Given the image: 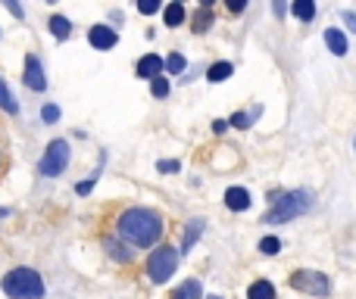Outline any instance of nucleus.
<instances>
[{
    "mask_svg": "<svg viewBox=\"0 0 356 299\" xmlns=\"http://www.w3.org/2000/svg\"><path fill=\"white\" fill-rule=\"evenodd\" d=\"M6 10H10V12H12V16H19V19H22V16H25V12H22V6H16V3H6Z\"/></svg>",
    "mask_w": 356,
    "mask_h": 299,
    "instance_id": "nucleus-33",
    "label": "nucleus"
},
{
    "mask_svg": "<svg viewBox=\"0 0 356 299\" xmlns=\"http://www.w3.org/2000/svg\"><path fill=\"white\" fill-rule=\"evenodd\" d=\"M294 16L297 19H303V22H310L312 16H316V3H312V0H294Z\"/></svg>",
    "mask_w": 356,
    "mask_h": 299,
    "instance_id": "nucleus-18",
    "label": "nucleus"
},
{
    "mask_svg": "<svg viewBox=\"0 0 356 299\" xmlns=\"http://www.w3.org/2000/svg\"><path fill=\"white\" fill-rule=\"evenodd\" d=\"M225 206H228L231 212L250 209V193L244 190V187H228V190H225Z\"/></svg>",
    "mask_w": 356,
    "mask_h": 299,
    "instance_id": "nucleus-10",
    "label": "nucleus"
},
{
    "mask_svg": "<svg viewBox=\"0 0 356 299\" xmlns=\"http://www.w3.org/2000/svg\"><path fill=\"white\" fill-rule=\"evenodd\" d=\"M87 41L94 44V50H112L119 41V35L110 28V25H94V28L87 31Z\"/></svg>",
    "mask_w": 356,
    "mask_h": 299,
    "instance_id": "nucleus-8",
    "label": "nucleus"
},
{
    "mask_svg": "<svg viewBox=\"0 0 356 299\" xmlns=\"http://www.w3.org/2000/svg\"><path fill=\"white\" fill-rule=\"evenodd\" d=\"M41 116H44V122H50V125H53L56 118H60V106L47 103V106H44V109H41Z\"/></svg>",
    "mask_w": 356,
    "mask_h": 299,
    "instance_id": "nucleus-26",
    "label": "nucleus"
},
{
    "mask_svg": "<svg viewBox=\"0 0 356 299\" xmlns=\"http://www.w3.org/2000/svg\"><path fill=\"white\" fill-rule=\"evenodd\" d=\"M210 299H222V296H210Z\"/></svg>",
    "mask_w": 356,
    "mask_h": 299,
    "instance_id": "nucleus-35",
    "label": "nucleus"
},
{
    "mask_svg": "<svg viewBox=\"0 0 356 299\" xmlns=\"http://www.w3.org/2000/svg\"><path fill=\"white\" fill-rule=\"evenodd\" d=\"M228 125H231V122H222V118H216V122H212V131H216V134H222Z\"/></svg>",
    "mask_w": 356,
    "mask_h": 299,
    "instance_id": "nucleus-31",
    "label": "nucleus"
},
{
    "mask_svg": "<svg viewBox=\"0 0 356 299\" xmlns=\"http://www.w3.org/2000/svg\"><path fill=\"white\" fill-rule=\"evenodd\" d=\"M253 116H260V109H253L250 116H247V112H235V116H231V125L244 131V128H250V118H253Z\"/></svg>",
    "mask_w": 356,
    "mask_h": 299,
    "instance_id": "nucleus-24",
    "label": "nucleus"
},
{
    "mask_svg": "<svg viewBox=\"0 0 356 299\" xmlns=\"http://www.w3.org/2000/svg\"><path fill=\"white\" fill-rule=\"evenodd\" d=\"M247 299H275V287L269 280H253L247 290Z\"/></svg>",
    "mask_w": 356,
    "mask_h": 299,
    "instance_id": "nucleus-13",
    "label": "nucleus"
},
{
    "mask_svg": "<svg viewBox=\"0 0 356 299\" xmlns=\"http://www.w3.org/2000/svg\"><path fill=\"white\" fill-rule=\"evenodd\" d=\"M166 69V60H160L156 53H147V56H141V62H137V75L141 78H150V81H156L160 78V72Z\"/></svg>",
    "mask_w": 356,
    "mask_h": 299,
    "instance_id": "nucleus-9",
    "label": "nucleus"
},
{
    "mask_svg": "<svg viewBox=\"0 0 356 299\" xmlns=\"http://www.w3.org/2000/svg\"><path fill=\"white\" fill-rule=\"evenodd\" d=\"M137 10H141L144 16H153V12L160 10V3H156V0H147V3H144V0H141V3H137Z\"/></svg>",
    "mask_w": 356,
    "mask_h": 299,
    "instance_id": "nucleus-27",
    "label": "nucleus"
},
{
    "mask_svg": "<svg viewBox=\"0 0 356 299\" xmlns=\"http://www.w3.org/2000/svg\"><path fill=\"white\" fill-rule=\"evenodd\" d=\"M50 31H53V37L66 41V37L72 35V22H69L66 16H50Z\"/></svg>",
    "mask_w": 356,
    "mask_h": 299,
    "instance_id": "nucleus-14",
    "label": "nucleus"
},
{
    "mask_svg": "<svg viewBox=\"0 0 356 299\" xmlns=\"http://www.w3.org/2000/svg\"><path fill=\"white\" fill-rule=\"evenodd\" d=\"M150 93L153 97H169V78H156V81H150Z\"/></svg>",
    "mask_w": 356,
    "mask_h": 299,
    "instance_id": "nucleus-25",
    "label": "nucleus"
},
{
    "mask_svg": "<svg viewBox=\"0 0 356 299\" xmlns=\"http://www.w3.org/2000/svg\"><path fill=\"white\" fill-rule=\"evenodd\" d=\"M6 215H10V209H3V206H0V218H6Z\"/></svg>",
    "mask_w": 356,
    "mask_h": 299,
    "instance_id": "nucleus-34",
    "label": "nucleus"
},
{
    "mask_svg": "<svg viewBox=\"0 0 356 299\" xmlns=\"http://www.w3.org/2000/svg\"><path fill=\"white\" fill-rule=\"evenodd\" d=\"M287 284L294 287V290L300 293H310V296H328L331 293V280L325 278L322 271H294L291 278H287Z\"/></svg>",
    "mask_w": 356,
    "mask_h": 299,
    "instance_id": "nucleus-5",
    "label": "nucleus"
},
{
    "mask_svg": "<svg viewBox=\"0 0 356 299\" xmlns=\"http://www.w3.org/2000/svg\"><path fill=\"white\" fill-rule=\"evenodd\" d=\"M325 44H328V50L334 56H344L347 53V37H344V31H337V28H328L325 31Z\"/></svg>",
    "mask_w": 356,
    "mask_h": 299,
    "instance_id": "nucleus-12",
    "label": "nucleus"
},
{
    "mask_svg": "<svg viewBox=\"0 0 356 299\" xmlns=\"http://www.w3.org/2000/svg\"><path fill=\"white\" fill-rule=\"evenodd\" d=\"M0 109H6L10 116H16L19 112V103L12 100V93H10V87L3 84V78H0Z\"/></svg>",
    "mask_w": 356,
    "mask_h": 299,
    "instance_id": "nucleus-20",
    "label": "nucleus"
},
{
    "mask_svg": "<svg viewBox=\"0 0 356 299\" xmlns=\"http://www.w3.org/2000/svg\"><path fill=\"white\" fill-rule=\"evenodd\" d=\"M244 6H247V3H244V0H231V3H228V10H231V12H241Z\"/></svg>",
    "mask_w": 356,
    "mask_h": 299,
    "instance_id": "nucleus-32",
    "label": "nucleus"
},
{
    "mask_svg": "<svg viewBox=\"0 0 356 299\" xmlns=\"http://www.w3.org/2000/svg\"><path fill=\"white\" fill-rule=\"evenodd\" d=\"M91 187H94V181H81V184L75 187V190H78L81 197H85V193H91Z\"/></svg>",
    "mask_w": 356,
    "mask_h": 299,
    "instance_id": "nucleus-30",
    "label": "nucleus"
},
{
    "mask_svg": "<svg viewBox=\"0 0 356 299\" xmlns=\"http://www.w3.org/2000/svg\"><path fill=\"white\" fill-rule=\"evenodd\" d=\"M162 19H166V25H169V28H175V25H181V22H185V6H181V3H169L166 10H162Z\"/></svg>",
    "mask_w": 356,
    "mask_h": 299,
    "instance_id": "nucleus-15",
    "label": "nucleus"
},
{
    "mask_svg": "<svg viewBox=\"0 0 356 299\" xmlns=\"http://www.w3.org/2000/svg\"><path fill=\"white\" fill-rule=\"evenodd\" d=\"M119 237H125V240L135 243V246H153L162 237V218L156 215L153 209L135 206V209L119 215Z\"/></svg>",
    "mask_w": 356,
    "mask_h": 299,
    "instance_id": "nucleus-1",
    "label": "nucleus"
},
{
    "mask_svg": "<svg viewBox=\"0 0 356 299\" xmlns=\"http://www.w3.org/2000/svg\"><path fill=\"white\" fill-rule=\"evenodd\" d=\"M178 268V249L175 246H156L147 259V274L153 284H166Z\"/></svg>",
    "mask_w": 356,
    "mask_h": 299,
    "instance_id": "nucleus-4",
    "label": "nucleus"
},
{
    "mask_svg": "<svg viewBox=\"0 0 356 299\" xmlns=\"http://www.w3.org/2000/svg\"><path fill=\"white\" fill-rule=\"evenodd\" d=\"M231 72H235V66H231V62H216V66H210V72H206V78H210L212 84H219V81L231 78Z\"/></svg>",
    "mask_w": 356,
    "mask_h": 299,
    "instance_id": "nucleus-16",
    "label": "nucleus"
},
{
    "mask_svg": "<svg viewBox=\"0 0 356 299\" xmlns=\"http://www.w3.org/2000/svg\"><path fill=\"white\" fill-rule=\"evenodd\" d=\"M200 230H203V221H200V218L187 221V230H185V249H191V246H194V240L200 237Z\"/></svg>",
    "mask_w": 356,
    "mask_h": 299,
    "instance_id": "nucleus-21",
    "label": "nucleus"
},
{
    "mask_svg": "<svg viewBox=\"0 0 356 299\" xmlns=\"http://www.w3.org/2000/svg\"><path fill=\"white\" fill-rule=\"evenodd\" d=\"M69 165V143L66 141H50L47 150H44V159H41V174H47V178H56V174H62Z\"/></svg>",
    "mask_w": 356,
    "mask_h": 299,
    "instance_id": "nucleus-6",
    "label": "nucleus"
},
{
    "mask_svg": "<svg viewBox=\"0 0 356 299\" xmlns=\"http://www.w3.org/2000/svg\"><path fill=\"white\" fill-rule=\"evenodd\" d=\"M172 299H203V284L200 280H185V284H178L172 290Z\"/></svg>",
    "mask_w": 356,
    "mask_h": 299,
    "instance_id": "nucleus-11",
    "label": "nucleus"
},
{
    "mask_svg": "<svg viewBox=\"0 0 356 299\" xmlns=\"http://www.w3.org/2000/svg\"><path fill=\"white\" fill-rule=\"evenodd\" d=\"M103 246H106V253H110L112 259H119V262H122V265H125V262H131V253L122 246V243H116V240H112V237H110V240H103Z\"/></svg>",
    "mask_w": 356,
    "mask_h": 299,
    "instance_id": "nucleus-19",
    "label": "nucleus"
},
{
    "mask_svg": "<svg viewBox=\"0 0 356 299\" xmlns=\"http://www.w3.org/2000/svg\"><path fill=\"white\" fill-rule=\"evenodd\" d=\"M312 199L306 190H291V193H281L278 199H275V206L266 212V224H281V221H291V218L303 215V212H310Z\"/></svg>",
    "mask_w": 356,
    "mask_h": 299,
    "instance_id": "nucleus-3",
    "label": "nucleus"
},
{
    "mask_svg": "<svg viewBox=\"0 0 356 299\" xmlns=\"http://www.w3.org/2000/svg\"><path fill=\"white\" fill-rule=\"evenodd\" d=\"M185 66H187V62H185V56H181V53H172V56L166 60V69H169L172 75H181V72H185Z\"/></svg>",
    "mask_w": 356,
    "mask_h": 299,
    "instance_id": "nucleus-22",
    "label": "nucleus"
},
{
    "mask_svg": "<svg viewBox=\"0 0 356 299\" xmlns=\"http://www.w3.org/2000/svg\"><path fill=\"white\" fill-rule=\"evenodd\" d=\"M341 19H344V22L350 25V28L356 31V12H353V10H344V12H341Z\"/></svg>",
    "mask_w": 356,
    "mask_h": 299,
    "instance_id": "nucleus-29",
    "label": "nucleus"
},
{
    "mask_svg": "<svg viewBox=\"0 0 356 299\" xmlns=\"http://www.w3.org/2000/svg\"><path fill=\"white\" fill-rule=\"evenodd\" d=\"M210 25H212V10H210V6H203V10L194 12V25H191V28L197 31V35H203Z\"/></svg>",
    "mask_w": 356,
    "mask_h": 299,
    "instance_id": "nucleus-17",
    "label": "nucleus"
},
{
    "mask_svg": "<svg viewBox=\"0 0 356 299\" xmlns=\"http://www.w3.org/2000/svg\"><path fill=\"white\" fill-rule=\"evenodd\" d=\"M278 249H281V240H278V237H262V240H260V253L275 255Z\"/></svg>",
    "mask_w": 356,
    "mask_h": 299,
    "instance_id": "nucleus-23",
    "label": "nucleus"
},
{
    "mask_svg": "<svg viewBox=\"0 0 356 299\" xmlns=\"http://www.w3.org/2000/svg\"><path fill=\"white\" fill-rule=\"evenodd\" d=\"M25 87H31V91H47V75H44V66L37 56H25V75H22Z\"/></svg>",
    "mask_w": 356,
    "mask_h": 299,
    "instance_id": "nucleus-7",
    "label": "nucleus"
},
{
    "mask_svg": "<svg viewBox=\"0 0 356 299\" xmlns=\"http://www.w3.org/2000/svg\"><path fill=\"white\" fill-rule=\"evenodd\" d=\"M156 168H160V172H178V162H175V159H162V162H156Z\"/></svg>",
    "mask_w": 356,
    "mask_h": 299,
    "instance_id": "nucleus-28",
    "label": "nucleus"
},
{
    "mask_svg": "<svg viewBox=\"0 0 356 299\" xmlns=\"http://www.w3.org/2000/svg\"><path fill=\"white\" fill-rule=\"evenodd\" d=\"M3 293L10 299H41L44 280L35 268H12V271L3 278Z\"/></svg>",
    "mask_w": 356,
    "mask_h": 299,
    "instance_id": "nucleus-2",
    "label": "nucleus"
}]
</instances>
